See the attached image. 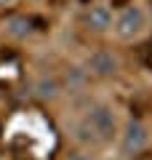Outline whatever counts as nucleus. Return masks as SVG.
<instances>
[{
  "label": "nucleus",
  "mask_w": 152,
  "mask_h": 160,
  "mask_svg": "<svg viewBox=\"0 0 152 160\" xmlns=\"http://www.w3.org/2000/svg\"><path fill=\"white\" fill-rule=\"evenodd\" d=\"M85 123L91 126V131L96 133L99 144H109L118 139L120 133V120H118V109L107 102H96L85 109Z\"/></svg>",
  "instance_id": "obj_2"
},
{
  "label": "nucleus",
  "mask_w": 152,
  "mask_h": 160,
  "mask_svg": "<svg viewBox=\"0 0 152 160\" xmlns=\"http://www.w3.org/2000/svg\"><path fill=\"white\" fill-rule=\"evenodd\" d=\"M6 32L11 35L13 40H27L35 35V24L29 16H11L6 22Z\"/></svg>",
  "instance_id": "obj_7"
},
{
  "label": "nucleus",
  "mask_w": 152,
  "mask_h": 160,
  "mask_svg": "<svg viewBox=\"0 0 152 160\" xmlns=\"http://www.w3.org/2000/svg\"><path fill=\"white\" fill-rule=\"evenodd\" d=\"M147 29H149V13H147V8L141 6V3H131L123 11L115 13L109 32H112L120 43H134V40L144 38Z\"/></svg>",
  "instance_id": "obj_1"
},
{
  "label": "nucleus",
  "mask_w": 152,
  "mask_h": 160,
  "mask_svg": "<svg viewBox=\"0 0 152 160\" xmlns=\"http://www.w3.org/2000/svg\"><path fill=\"white\" fill-rule=\"evenodd\" d=\"M85 72H88L91 78H101V80L115 78V75L120 72V56L115 51H109V48H96V51L85 59Z\"/></svg>",
  "instance_id": "obj_4"
},
{
  "label": "nucleus",
  "mask_w": 152,
  "mask_h": 160,
  "mask_svg": "<svg viewBox=\"0 0 152 160\" xmlns=\"http://www.w3.org/2000/svg\"><path fill=\"white\" fill-rule=\"evenodd\" d=\"M112 19H115V11L109 3H94L85 11V29L94 35H107L112 29Z\"/></svg>",
  "instance_id": "obj_5"
},
{
  "label": "nucleus",
  "mask_w": 152,
  "mask_h": 160,
  "mask_svg": "<svg viewBox=\"0 0 152 160\" xmlns=\"http://www.w3.org/2000/svg\"><path fill=\"white\" fill-rule=\"evenodd\" d=\"M118 147H120V155L125 160L141 155L149 147V126H147L144 120H136V118L128 120L118 133Z\"/></svg>",
  "instance_id": "obj_3"
},
{
  "label": "nucleus",
  "mask_w": 152,
  "mask_h": 160,
  "mask_svg": "<svg viewBox=\"0 0 152 160\" xmlns=\"http://www.w3.org/2000/svg\"><path fill=\"white\" fill-rule=\"evenodd\" d=\"M16 0H0V8H6V6H13Z\"/></svg>",
  "instance_id": "obj_9"
},
{
  "label": "nucleus",
  "mask_w": 152,
  "mask_h": 160,
  "mask_svg": "<svg viewBox=\"0 0 152 160\" xmlns=\"http://www.w3.org/2000/svg\"><path fill=\"white\" fill-rule=\"evenodd\" d=\"M64 160H94V155L85 152V149H75V152L64 155Z\"/></svg>",
  "instance_id": "obj_8"
},
{
  "label": "nucleus",
  "mask_w": 152,
  "mask_h": 160,
  "mask_svg": "<svg viewBox=\"0 0 152 160\" xmlns=\"http://www.w3.org/2000/svg\"><path fill=\"white\" fill-rule=\"evenodd\" d=\"M32 91H35V96L43 99V102H56V99L62 96V83H59L56 78H51V75H40L32 83Z\"/></svg>",
  "instance_id": "obj_6"
}]
</instances>
